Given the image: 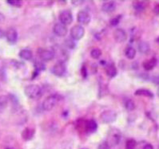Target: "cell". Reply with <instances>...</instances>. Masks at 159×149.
Returning a JSON list of instances; mask_svg holds the SVG:
<instances>
[{
  "label": "cell",
  "mask_w": 159,
  "mask_h": 149,
  "mask_svg": "<svg viewBox=\"0 0 159 149\" xmlns=\"http://www.w3.org/2000/svg\"><path fill=\"white\" fill-rule=\"evenodd\" d=\"M53 31L58 37H65L68 33V29L66 26L61 23H55L53 27Z\"/></svg>",
  "instance_id": "9c48e42d"
},
{
  "label": "cell",
  "mask_w": 159,
  "mask_h": 149,
  "mask_svg": "<svg viewBox=\"0 0 159 149\" xmlns=\"http://www.w3.org/2000/svg\"><path fill=\"white\" fill-rule=\"evenodd\" d=\"M77 20L80 24L87 25L91 20V16L86 10H81L77 15Z\"/></svg>",
  "instance_id": "52a82bcc"
},
{
  "label": "cell",
  "mask_w": 159,
  "mask_h": 149,
  "mask_svg": "<svg viewBox=\"0 0 159 149\" xmlns=\"http://www.w3.org/2000/svg\"><path fill=\"white\" fill-rule=\"evenodd\" d=\"M59 20L62 24L70 25L73 22V15L69 10H64L59 14Z\"/></svg>",
  "instance_id": "8992f818"
},
{
  "label": "cell",
  "mask_w": 159,
  "mask_h": 149,
  "mask_svg": "<svg viewBox=\"0 0 159 149\" xmlns=\"http://www.w3.org/2000/svg\"><path fill=\"white\" fill-rule=\"evenodd\" d=\"M19 56L22 59L29 61V60L31 59L32 57H33V54H32V52L30 50H26V49H24V50H22L19 52Z\"/></svg>",
  "instance_id": "ac0fdd59"
},
{
  "label": "cell",
  "mask_w": 159,
  "mask_h": 149,
  "mask_svg": "<svg viewBox=\"0 0 159 149\" xmlns=\"http://www.w3.org/2000/svg\"><path fill=\"white\" fill-rule=\"evenodd\" d=\"M122 139V133L118 129H111L109 131L108 136H107V142L109 143V145L111 147H115L119 144L120 141Z\"/></svg>",
  "instance_id": "6da1fadb"
},
{
  "label": "cell",
  "mask_w": 159,
  "mask_h": 149,
  "mask_svg": "<svg viewBox=\"0 0 159 149\" xmlns=\"http://www.w3.org/2000/svg\"><path fill=\"white\" fill-rule=\"evenodd\" d=\"M122 19V15H117L114 19H112L111 20V25L112 26H115L120 23V21Z\"/></svg>",
  "instance_id": "f1b7e54d"
},
{
  "label": "cell",
  "mask_w": 159,
  "mask_h": 149,
  "mask_svg": "<svg viewBox=\"0 0 159 149\" xmlns=\"http://www.w3.org/2000/svg\"><path fill=\"white\" fill-rule=\"evenodd\" d=\"M157 64V60L155 58H152L149 60H146L143 62L142 64V66L144 68L145 70H152L153 68L155 67Z\"/></svg>",
  "instance_id": "5bb4252c"
},
{
  "label": "cell",
  "mask_w": 159,
  "mask_h": 149,
  "mask_svg": "<svg viewBox=\"0 0 159 149\" xmlns=\"http://www.w3.org/2000/svg\"><path fill=\"white\" fill-rule=\"evenodd\" d=\"M8 4L10 6L13 7H21L22 6V1L20 0H11V1H7Z\"/></svg>",
  "instance_id": "4316f807"
},
{
  "label": "cell",
  "mask_w": 159,
  "mask_h": 149,
  "mask_svg": "<svg viewBox=\"0 0 159 149\" xmlns=\"http://www.w3.org/2000/svg\"><path fill=\"white\" fill-rule=\"evenodd\" d=\"M100 120L104 124H111L117 120V112L114 110H105L100 115Z\"/></svg>",
  "instance_id": "277c9868"
},
{
  "label": "cell",
  "mask_w": 159,
  "mask_h": 149,
  "mask_svg": "<svg viewBox=\"0 0 159 149\" xmlns=\"http://www.w3.org/2000/svg\"><path fill=\"white\" fill-rule=\"evenodd\" d=\"M136 146L137 142L134 139H129L125 143V149H135Z\"/></svg>",
  "instance_id": "d4e9b609"
},
{
  "label": "cell",
  "mask_w": 159,
  "mask_h": 149,
  "mask_svg": "<svg viewBox=\"0 0 159 149\" xmlns=\"http://www.w3.org/2000/svg\"><path fill=\"white\" fill-rule=\"evenodd\" d=\"M66 46L68 47L69 49H74L75 47V40H73L72 38H70V39H66L65 41Z\"/></svg>",
  "instance_id": "f546056e"
},
{
  "label": "cell",
  "mask_w": 159,
  "mask_h": 149,
  "mask_svg": "<svg viewBox=\"0 0 159 149\" xmlns=\"http://www.w3.org/2000/svg\"><path fill=\"white\" fill-rule=\"evenodd\" d=\"M106 73L111 78H113L117 75V69L116 67L114 66V64H110L107 66V69H106Z\"/></svg>",
  "instance_id": "ffe728a7"
},
{
  "label": "cell",
  "mask_w": 159,
  "mask_h": 149,
  "mask_svg": "<svg viewBox=\"0 0 159 149\" xmlns=\"http://www.w3.org/2000/svg\"><path fill=\"white\" fill-rule=\"evenodd\" d=\"M98 149H111V146L109 145V143L106 140V141H103L100 143L98 147Z\"/></svg>",
  "instance_id": "4dcf8cb0"
},
{
  "label": "cell",
  "mask_w": 159,
  "mask_h": 149,
  "mask_svg": "<svg viewBox=\"0 0 159 149\" xmlns=\"http://www.w3.org/2000/svg\"><path fill=\"white\" fill-rule=\"evenodd\" d=\"M6 149H14V148H12V147H7Z\"/></svg>",
  "instance_id": "ab89813d"
},
{
  "label": "cell",
  "mask_w": 159,
  "mask_h": 149,
  "mask_svg": "<svg viewBox=\"0 0 159 149\" xmlns=\"http://www.w3.org/2000/svg\"><path fill=\"white\" fill-rule=\"evenodd\" d=\"M124 106H125V109L128 111H132L135 108V104L131 99L125 98L124 100Z\"/></svg>",
  "instance_id": "603a6c76"
},
{
  "label": "cell",
  "mask_w": 159,
  "mask_h": 149,
  "mask_svg": "<svg viewBox=\"0 0 159 149\" xmlns=\"http://www.w3.org/2000/svg\"><path fill=\"white\" fill-rule=\"evenodd\" d=\"M66 68L63 62H59L53 66L52 71L54 74L57 77H62L66 73Z\"/></svg>",
  "instance_id": "8fae6325"
},
{
  "label": "cell",
  "mask_w": 159,
  "mask_h": 149,
  "mask_svg": "<svg viewBox=\"0 0 159 149\" xmlns=\"http://www.w3.org/2000/svg\"><path fill=\"white\" fill-rule=\"evenodd\" d=\"M81 149H87V148H81Z\"/></svg>",
  "instance_id": "60d3db41"
},
{
  "label": "cell",
  "mask_w": 159,
  "mask_h": 149,
  "mask_svg": "<svg viewBox=\"0 0 159 149\" xmlns=\"http://www.w3.org/2000/svg\"><path fill=\"white\" fill-rule=\"evenodd\" d=\"M157 96H158L159 97V88H158V90H157Z\"/></svg>",
  "instance_id": "f35d334b"
},
{
  "label": "cell",
  "mask_w": 159,
  "mask_h": 149,
  "mask_svg": "<svg viewBox=\"0 0 159 149\" xmlns=\"http://www.w3.org/2000/svg\"><path fill=\"white\" fill-rule=\"evenodd\" d=\"M59 101V97L58 95H51L47 97L43 102V108L46 111H51Z\"/></svg>",
  "instance_id": "3957f363"
},
{
  "label": "cell",
  "mask_w": 159,
  "mask_h": 149,
  "mask_svg": "<svg viewBox=\"0 0 159 149\" xmlns=\"http://www.w3.org/2000/svg\"><path fill=\"white\" fill-rule=\"evenodd\" d=\"M142 149H153V145H151V144H150V143H148V144L145 145Z\"/></svg>",
  "instance_id": "e575fe53"
},
{
  "label": "cell",
  "mask_w": 159,
  "mask_h": 149,
  "mask_svg": "<svg viewBox=\"0 0 159 149\" xmlns=\"http://www.w3.org/2000/svg\"><path fill=\"white\" fill-rule=\"evenodd\" d=\"M134 7L138 11H142L146 7V5L143 2H134Z\"/></svg>",
  "instance_id": "484cf974"
},
{
  "label": "cell",
  "mask_w": 159,
  "mask_h": 149,
  "mask_svg": "<svg viewBox=\"0 0 159 149\" xmlns=\"http://www.w3.org/2000/svg\"><path fill=\"white\" fill-rule=\"evenodd\" d=\"M102 55V50L98 48H94L90 51V56L94 59L99 58Z\"/></svg>",
  "instance_id": "cb8c5ba5"
},
{
  "label": "cell",
  "mask_w": 159,
  "mask_h": 149,
  "mask_svg": "<svg viewBox=\"0 0 159 149\" xmlns=\"http://www.w3.org/2000/svg\"><path fill=\"white\" fill-rule=\"evenodd\" d=\"M34 67H35V70L37 72H40V71L45 70L46 65L42 62H35V63H34Z\"/></svg>",
  "instance_id": "83f0119b"
},
{
  "label": "cell",
  "mask_w": 159,
  "mask_h": 149,
  "mask_svg": "<svg viewBox=\"0 0 159 149\" xmlns=\"http://www.w3.org/2000/svg\"><path fill=\"white\" fill-rule=\"evenodd\" d=\"M156 41H157V43H159V37H157V40H156Z\"/></svg>",
  "instance_id": "74e56055"
},
{
  "label": "cell",
  "mask_w": 159,
  "mask_h": 149,
  "mask_svg": "<svg viewBox=\"0 0 159 149\" xmlns=\"http://www.w3.org/2000/svg\"><path fill=\"white\" fill-rule=\"evenodd\" d=\"M125 57H126L128 59L132 60L135 58V56H136V50H135V49L134 48V47L129 46L125 49Z\"/></svg>",
  "instance_id": "7402d4cb"
},
{
  "label": "cell",
  "mask_w": 159,
  "mask_h": 149,
  "mask_svg": "<svg viewBox=\"0 0 159 149\" xmlns=\"http://www.w3.org/2000/svg\"><path fill=\"white\" fill-rule=\"evenodd\" d=\"M9 103V98L7 96H0V112L6 109Z\"/></svg>",
  "instance_id": "44dd1931"
},
{
  "label": "cell",
  "mask_w": 159,
  "mask_h": 149,
  "mask_svg": "<svg viewBox=\"0 0 159 149\" xmlns=\"http://www.w3.org/2000/svg\"><path fill=\"white\" fill-rule=\"evenodd\" d=\"M3 36H5V33H4L3 31H2L1 29H0V38H2V37H3Z\"/></svg>",
  "instance_id": "8d00e7d4"
},
{
  "label": "cell",
  "mask_w": 159,
  "mask_h": 149,
  "mask_svg": "<svg viewBox=\"0 0 159 149\" xmlns=\"http://www.w3.org/2000/svg\"><path fill=\"white\" fill-rule=\"evenodd\" d=\"M42 89L39 85L32 84L26 86L24 90L25 95L27 97L30 99L37 98L38 97H39L41 94Z\"/></svg>",
  "instance_id": "7a4b0ae2"
},
{
  "label": "cell",
  "mask_w": 159,
  "mask_h": 149,
  "mask_svg": "<svg viewBox=\"0 0 159 149\" xmlns=\"http://www.w3.org/2000/svg\"><path fill=\"white\" fill-rule=\"evenodd\" d=\"M135 95L140 96V97H148V98H153V93L150 90H146V89H140L135 91Z\"/></svg>",
  "instance_id": "e0dca14e"
},
{
  "label": "cell",
  "mask_w": 159,
  "mask_h": 149,
  "mask_svg": "<svg viewBox=\"0 0 159 149\" xmlns=\"http://www.w3.org/2000/svg\"><path fill=\"white\" fill-rule=\"evenodd\" d=\"M85 35V28L81 25H76L73 26L70 30V37L73 40H79L82 39Z\"/></svg>",
  "instance_id": "5b68a950"
},
{
  "label": "cell",
  "mask_w": 159,
  "mask_h": 149,
  "mask_svg": "<svg viewBox=\"0 0 159 149\" xmlns=\"http://www.w3.org/2000/svg\"><path fill=\"white\" fill-rule=\"evenodd\" d=\"M153 12L157 15H159V3L156 4L154 8H153Z\"/></svg>",
  "instance_id": "d6a6232c"
},
{
  "label": "cell",
  "mask_w": 159,
  "mask_h": 149,
  "mask_svg": "<svg viewBox=\"0 0 159 149\" xmlns=\"http://www.w3.org/2000/svg\"><path fill=\"white\" fill-rule=\"evenodd\" d=\"M116 9V3L114 1H105L102 5V11L105 13H112Z\"/></svg>",
  "instance_id": "4fadbf2b"
},
{
  "label": "cell",
  "mask_w": 159,
  "mask_h": 149,
  "mask_svg": "<svg viewBox=\"0 0 159 149\" xmlns=\"http://www.w3.org/2000/svg\"><path fill=\"white\" fill-rule=\"evenodd\" d=\"M152 81L155 85H159V74L152 77Z\"/></svg>",
  "instance_id": "1f68e13d"
},
{
  "label": "cell",
  "mask_w": 159,
  "mask_h": 149,
  "mask_svg": "<svg viewBox=\"0 0 159 149\" xmlns=\"http://www.w3.org/2000/svg\"><path fill=\"white\" fill-rule=\"evenodd\" d=\"M113 35H114V40L118 43L124 42H125L126 39H127V34L122 28L116 29V30H114Z\"/></svg>",
  "instance_id": "30bf717a"
},
{
  "label": "cell",
  "mask_w": 159,
  "mask_h": 149,
  "mask_svg": "<svg viewBox=\"0 0 159 149\" xmlns=\"http://www.w3.org/2000/svg\"><path fill=\"white\" fill-rule=\"evenodd\" d=\"M5 37L10 43L14 44L18 40V33L14 28H9L5 33Z\"/></svg>",
  "instance_id": "7c38bea8"
},
{
  "label": "cell",
  "mask_w": 159,
  "mask_h": 149,
  "mask_svg": "<svg viewBox=\"0 0 159 149\" xmlns=\"http://www.w3.org/2000/svg\"><path fill=\"white\" fill-rule=\"evenodd\" d=\"M98 128V125L96 123V121L94 120H90L86 122V132H95L96 129Z\"/></svg>",
  "instance_id": "d6986e66"
},
{
  "label": "cell",
  "mask_w": 159,
  "mask_h": 149,
  "mask_svg": "<svg viewBox=\"0 0 159 149\" xmlns=\"http://www.w3.org/2000/svg\"><path fill=\"white\" fill-rule=\"evenodd\" d=\"M4 20H5V16L2 13H0V23L3 22Z\"/></svg>",
  "instance_id": "d590c367"
},
{
  "label": "cell",
  "mask_w": 159,
  "mask_h": 149,
  "mask_svg": "<svg viewBox=\"0 0 159 149\" xmlns=\"http://www.w3.org/2000/svg\"><path fill=\"white\" fill-rule=\"evenodd\" d=\"M34 129H30V128H26L22 132V138L23 140L27 141V140H30L32 138L34 137Z\"/></svg>",
  "instance_id": "9a60e30c"
},
{
  "label": "cell",
  "mask_w": 159,
  "mask_h": 149,
  "mask_svg": "<svg viewBox=\"0 0 159 149\" xmlns=\"http://www.w3.org/2000/svg\"><path fill=\"white\" fill-rule=\"evenodd\" d=\"M138 48H139V51L141 54H147V53L150 52V44L147 42L142 41L139 43V46H138Z\"/></svg>",
  "instance_id": "2e32d148"
},
{
  "label": "cell",
  "mask_w": 159,
  "mask_h": 149,
  "mask_svg": "<svg viewBox=\"0 0 159 149\" xmlns=\"http://www.w3.org/2000/svg\"><path fill=\"white\" fill-rule=\"evenodd\" d=\"M72 3L74 4V5H75V6H79V5H81V4L82 3H83V1H72Z\"/></svg>",
  "instance_id": "836d02e7"
},
{
  "label": "cell",
  "mask_w": 159,
  "mask_h": 149,
  "mask_svg": "<svg viewBox=\"0 0 159 149\" xmlns=\"http://www.w3.org/2000/svg\"><path fill=\"white\" fill-rule=\"evenodd\" d=\"M38 54L39 55L40 58L42 61L44 62H49L54 59L55 57L54 54V51L51 50H46V49H41L39 50L38 51Z\"/></svg>",
  "instance_id": "ba28073f"
}]
</instances>
